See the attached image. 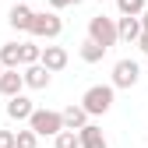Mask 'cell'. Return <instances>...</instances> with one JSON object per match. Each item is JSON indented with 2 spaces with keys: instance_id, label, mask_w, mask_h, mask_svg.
I'll list each match as a JSON object with an SVG mask.
<instances>
[{
  "instance_id": "1",
  "label": "cell",
  "mask_w": 148,
  "mask_h": 148,
  "mask_svg": "<svg viewBox=\"0 0 148 148\" xmlns=\"http://www.w3.org/2000/svg\"><path fill=\"white\" fill-rule=\"evenodd\" d=\"M113 85H92L88 92H85V95H81V109H85V113L88 116H106L109 113V109H113Z\"/></svg>"
},
{
  "instance_id": "2",
  "label": "cell",
  "mask_w": 148,
  "mask_h": 148,
  "mask_svg": "<svg viewBox=\"0 0 148 148\" xmlns=\"http://www.w3.org/2000/svg\"><path fill=\"white\" fill-rule=\"evenodd\" d=\"M28 131L35 138H57L64 131V120H60L57 109H35V113L28 116Z\"/></svg>"
},
{
  "instance_id": "3",
  "label": "cell",
  "mask_w": 148,
  "mask_h": 148,
  "mask_svg": "<svg viewBox=\"0 0 148 148\" xmlns=\"http://www.w3.org/2000/svg\"><path fill=\"white\" fill-rule=\"evenodd\" d=\"M88 39L95 42V46H102V49L116 46V18H106V14H95V18L88 21Z\"/></svg>"
},
{
  "instance_id": "4",
  "label": "cell",
  "mask_w": 148,
  "mask_h": 148,
  "mask_svg": "<svg viewBox=\"0 0 148 148\" xmlns=\"http://www.w3.org/2000/svg\"><path fill=\"white\" fill-rule=\"evenodd\" d=\"M32 35H39V39H57L64 32V18L57 11H42V14H32Z\"/></svg>"
},
{
  "instance_id": "5",
  "label": "cell",
  "mask_w": 148,
  "mask_h": 148,
  "mask_svg": "<svg viewBox=\"0 0 148 148\" xmlns=\"http://www.w3.org/2000/svg\"><path fill=\"white\" fill-rule=\"evenodd\" d=\"M138 78H141V67H138V60H131V57H123V60H116L113 64V88H134L138 85Z\"/></svg>"
},
{
  "instance_id": "6",
  "label": "cell",
  "mask_w": 148,
  "mask_h": 148,
  "mask_svg": "<svg viewBox=\"0 0 148 148\" xmlns=\"http://www.w3.org/2000/svg\"><path fill=\"white\" fill-rule=\"evenodd\" d=\"M21 81H25V88H32V92H42V88H49L53 74H49L42 64H32V67H21Z\"/></svg>"
},
{
  "instance_id": "7",
  "label": "cell",
  "mask_w": 148,
  "mask_h": 148,
  "mask_svg": "<svg viewBox=\"0 0 148 148\" xmlns=\"http://www.w3.org/2000/svg\"><path fill=\"white\" fill-rule=\"evenodd\" d=\"M67 60H71V57H67V49H64V46H42V53H39V64H42L49 74L64 71V67H67Z\"/></svg>"
},
{
  "instance_id": "8",
  "label": "cell",
  "mask_w": 148,
  "mask_h": 148,
  "mask_svg": "<svg viewBox=\"0 0 148 148\" xmlns=\"http://www.w3.org/2000/svg\"><path fill=\"white\" fill-rule=\"evenodd\" d=\"M78 141H81V148H109V141H106L99 123H85L78 131Z\"/></svg>"
},
{
  "instance_id": "9",
  "label": "cell",
  "mask_w": 148,
  "mask_h": 148,
  "mask_svg": "<svg viewBox=\"0 0 148 148\" xmlns=\"http://www.w3.org/2000/svg\"><path fill=\"white\" fill-rule=\"evenodd\" d=\"M32 113H35V106H32V99L25 95V92H21V95H14V99H7V116H11V120L21 123V120H28Z\"/></svg>"
},
{
  "instance_id": "10",
  "label": "cell",
  "mask_w": 148,
  "mask_h": 148,
  "mask_svg": "<svg viewBox=\"0 0 148 148\" xmlns=\"http://www.w3.org/2000/svg\"><path fill=\"white\" fill-rule=\"evenodd\" d=\"M32 14H35V11H32L28 4H14L11 14H7V25H11L14 32H28V28H32Z\"/></svg>"
},
{
  "instance_id": "11",
  "label": "cell",
  "mask_w": 148,
  "mask_h": 148,
  "mask_svg": "<svg viewBox=\"0 0 148 148\" xmlns=\"http://www.w3.org/2000/svg\"><path fill=\"white\" fill-rule=\"evenodd\" d=\"M21 92H25V81H21V71H4V74H0V95L14 99V95H21Z\"/></svg>"
},
{
  "instance_id": "12",
  "label": "cell",
  "mask_w": 148,
  "mask_h": 148,
  "mask_svg": "<svg viewBox=\"0 0 148 148\" xmlns=\"http://www.w3.org/2000/svg\"><path fill=\"white\" fill-rule=\"evenodd\" d=\"M141 21L138 18H116V42H138Z\"/></svg>"
},
{
  "instance_id": "13",
  "label": "cell",
  "mask_w": 148,
  "mask_h": 148,
  "mask_svg": "<svg viewBox=\"0 0 148 148\" xmlns=\"http://www.w3.org/2000/svg\"><path fill=\"white\" fill-rule=\"evenodd\" d=\"M0 67L4 71H18L21 67V42H4L0 46Z\"/></svg>"
},
{
  "instance_id": "14",
  "label": "cell",
  "mask_w": 148,
  "mask_h": 148,
  "mask_svg": "<svg viewBox=\"0 0 148 148\" xmlns=\"http://www.w3.org/2000/svg\"><path fill=\"white\" fill-rule=\"evenodd\" d=\"M60 120H64V131H81V127L88 123V113H85L81 106H74V102H71L64 113H60Z\"/></svg>"
},
{
  "instance_id": "15",
  "label": "cell",
  "mask_w": 148,
  "mask_h": 148,
  "mask_svg": "<svg viewBox=\"0 0 148 148\" xmlns=\"http://www.w3.org/2000/svg\"><path fill=\"white\" fill-rule=\"evenodd\" d=\"M78 53H81V60H85V64H99V60L106 57V49H102V46H95V42H92V39H85Z\"/></svg>"
},
{
  "instance_id": "16",
  "label": "cell",
  "mask_w": 148,
  "mask_h": 148,
  "mask_svg": "<svg viewBox=\"0 0 148 148\" xmlns=\"http://www.w3.org/2000/svg\"><path fill=\"white\" fill-rule=\"evenodd\" d=\"M145 4L148 0H116V11H120V18H138L145 11Z\"/></svg>"
},
{
  "instance_id": "17",
  "label": "cell",
  "mask_w": 148,
  "mask_h": 148,
  "mask_svg": "<svg viewBox=\"0 0 148 148\" xmlns=\"http://www.w3.org/2000/svg\"><path fill=\"white\" fill-rule=\"evenodd\" d=\"M39 53H42V46H35V42H21V67L39 64Z\"/></svg>"
},
{
  "instance_id": "18",
  "label": "cell",
  "mask_w": 148,
  "mask_h": 148,
  "mask_svg": "<svg viewBox=\"0 0 148 148\" xmlns=\"http://www.w3.org/2000/svg\"><path fill=\"white\" fill-rule=\"evenodd\" d=\"M53 148H81V141H78V131H60L57 138H53Z\"/></svg>"
},
{
  "instance_id": "19",
  "label": "cell",
  "mask_w": 148,
  "mask_h": 148,
  "mask_svg": "<svg viewBox=\"0 0 148 148\" xmlns=\"http://www.w3.org/2000/svg\"><path fill=\"white\" fill-rule=\"evenodd\" d=\"M14 148H39V138H35L28 127L25 131H14Z\"/></svg>"
},
{
  "instance_id": "20",
  "label": "cell",
  "mask_w": 148,
  "mask_h": 148,
  "mask_svg": "<svg viewBox=\"0 0 148 148\" xmlns=\"http://www.w3.org/2000/svg\"><path fill=\"white\" fill-rule=\"evenodd\" d=\"M0 148H14V131H0Z\"/></svg>"
},
{
  "instance_id": "21",
  "label": "cell",
  "mask_w": 148,
  "mask_h": 148,
  "mask_svg": "<svg viewBox=\"0 0 148 148\" xmlns=\"http://www.w3.org/2000/svg\"><path fill=\"white\" fill-rule=\"evenodd\" d=\"M138 49H141V53H145V57H148V35H145V32L138 35Z\"/></svg>"
},
{
  "instance_id": "22",
  "label": "cell",
  "mask_w": 148,
  "mask_h": 148,
  "mask_svg": "<svg viewBox=\"0 0 148 148\" xmlns=\"http://www.w3.org/2000/svg\"><path fill=\"white\" fill-rule=\"evenodd\" d=\"M138 21H141V32H145V35H148V7H145V11H141V14H138Z\"/></svg>"
},
{
  "instance_id": "23",
  "label": "cell",
  "mask_w": 148,
  "mask_h": 148,
  "mask_svg": "<svg viewBox=\"0 0 148 148\" xmlns=\"http://www.w3.org/2000/svg\"><path fill=\"white\" fill-rule=\"evenodd\" d=\"M49 7L53 11H64V7H71V0H49Z\"/></svg>"
},
{
  "instance_id": "24",
  "label": "cell",
  "mask_w": 148,
  "mask_h": 148,
  "mask_svg": "<svg viewBox=\"0 0 148 148\" xmlns=\"http://www.w3.org/2000/svg\"><path fill=\"white\" fill-rule=\"evenodd\" d=\"M14 4H28V0H14Z\"/></svg>"
},
{
  "instance_id": "25",
  "label": "cell",
  "mask_w": 148,
  "mask_h": 148,
  "mask_svg": "<svg viewBox=\"0 0 148 148\" xmlns=\"http://www.w3.org/2000/svg\"><path fill=\"white\" fill-rule=\"evenodd\" d=\"M71 4H81V0H71Z\"/></svg>"
},
{
  "instance_id": "26",
  "label": "cell",
  "mask_w": 148,
  "mask_h": 148,
  "mask_svg": "<svg viewBox=\"0 0 148 148\" xmlns=\"http://www.w3.org/2000/svg\"><path fill=\"white\" fill-rule=\"evenodd\" d=\"M0 74H4V67H0Z\"/></svg>"
},
{
  "instance_id": "27",
  "label": "cell",
  "mask_w": 148,
  "mask_h": 148,
  "mask_svg": "<svg viewBox=\"0 0 148 148\" xmlns=\"http://www.w3.org/2000/svg\"><path fill=\"white\" fill-rule=\"evenodd\" d=\"M99 4H106V0H99Z\"/></svg>"
}]
</instances>
